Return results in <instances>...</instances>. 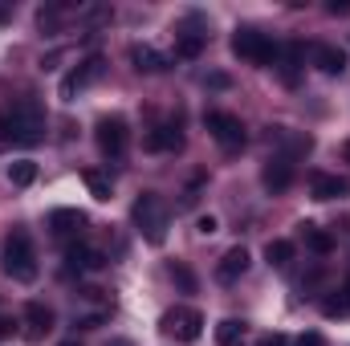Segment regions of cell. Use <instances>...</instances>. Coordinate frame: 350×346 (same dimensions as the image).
Returning a JSON list of instances; mask_svg holds the SVG:
<instances>
[{"label": "cell", "mask_w": 350, "mask_h": 346, "mask_svg": "<svg viewBox=\"0 0 350 346\" xmlns=\"http://www.w3.org/2000/svg\"><path fill=\"white\" fill-rule=\"evenodd\" d=\"M41 139H45V110L33 98L0 110V147H33Z\"/></svg>", "instance_id": "6da1fadb"}, {"label": "cell", "mask_w": 350, "mask_h": 346, "mask_svg": "<svg viewBox=\"0 0 350 346\" xmlns=\"http://www.w3.org/2000/svg\"><path fill=\"white\" fill-rule=\"evenodd\" d=\"M0 269H4V277H12V281H21V285L37 281V253H33V241H29L25 228H12V232L4 237Z\"/></svg>", "instance_id": "7a4b0ae2"}, {"label": "cell", "mask_w": 350, "mask_h": 346, "mask_svg": "<svg viewBox=\"0 0 350 346\" xmlns=\"http://www.w3.org/2000/svg\"><path fill=\"white\" fill-rule=\"evenodd\" d=\"M131 216H135V228L143 232L147 245H163V241H167V204H163L159 191H143V196L135 200Z\"/></svg>", "instance_id": "3957f363"}, {"label": "cell", "mask_w": 350, "mask_h": 346, "mask_svg": "<svg viewBox=\"0 0 350 346\" xmlns=\"http://www.w3.org/2000/svg\"><path fill=\"white\" fill-rule=\"evenodd\" d=\"M232 53H237L241 62H249V66H269V62L281 57V45H277L269 33H261V29L241 25V29L232 33Z\"/></svg>", "instance_id": "277c9868"}, {"label": "cell", "mask_w": 350, "mask_h": 346, "mask_svg": "<svg viewBox=\"0 0 350 346\" xmlns=\"http://www.w3.org/2000/svg\"><path fill=\"white\" fill-rule=\"evenodd\" d=\"M94 143H98V151H102L106 159H118V155L126 151V143H131L126 118H122V114H102V118L94 122Z\"/></svg>", "instance_id": "5b68a950"}, {"label": "cell", "mask_w": 350, "mask_h": 346, "mask_svg": "<svg viewBox=\"0 0 350 346\" xmlns=\"http://www.w3.org/2000/svg\"><path fill=\"white\" fill-rule=\"evenodd\" d=\"M159 330H163V338H175V343H196L204 330V314L191 306H175L159 318Z\"/></svg>", "instance_id": "8992f818"}, {"label": "cell", "mask_w": 350, "mask_h": 346, "mask_svg": "<svg viewBox=\"0 0 350 346\" xmlns=\"http://www.w3.org/2000/svg\"><path fill=\"white\" fill-rule=\"evenodd\" d=\"M204 127L212 131V139L224 147V151H241L245 147V122L228 110H208L204 114Z\"/></svg>", "instance_id": "52a82bcc"}, {"label": "cell", "mask_w": 350, "mask_h": 346, "mask_svg": "<svg viewBox=\"0 0 350 346\" xmlns=\"http://www.w3.org/2000/svg\"><path fill=\"white\" fill-rule=\"evenodd\" d=\"M98 74H102V57H86L78 70H70V74L62 78V102H74V94H78V90H86Z\"/></svg>", "instance_id": "ba28073f"}, {"label": "cell", "mask_w": 350, "mask_h": 346, "mask_svg": "<svg viewBox=\"0 0 350 346\" xmlns=\"http://www.w3.org/2000/svg\"><path fill=\"white\" fill-rule=\"evenodd\" d=\"M49 330H53V310L45 302H29L25 306V338L29 343H41Z\"/></svg>", "instance_id": "9c48e42d"}, {"label": "cell", "mask_w": 350, "mask_h": 346, "mask_svg": "<svg viewBox=\"0 0 350 346\" xmlns=\"http://www.w3.org/2000/svg\"><path fill=\"white\" fill-rule=\"evenodd\" d=\"M245 273H249V249H245V245H232V249L220 257V265H216V281L232 285V281H241Z\"/></svg>", "instance_id": "30bf717a"}, {"label": "cell", "mask_w": 350, "mask_h": 346, "mask_svg": "<svg viewBox=\"0 0 350 346\" xmlns=\"http://www.w3.org/2000/svg\"><path fill=\"white\" fill-rule=\"evenodd\" d=\"M86 212H78V208H53L49 212V228H53V237H82V228H86Z\"/></svg>", "instance_id": "8fae6325"}, {"label": "cell", "mask_w": 350, "mask_h": 346, "mask_svg": "<svg viewBox=\"0 0 350 346\" xmlns=\"http://www.w3.org/2000/svg\"><path fill=\"white\" fill-rule=\"evenodd\" d=\"M310 191H314V200H347V196H350V183L342 179V175L314 172V175H310Z\"/></svg>", "instance_id": "7c38bea8"}, {"label": "cell", "mask_w": 350, "mask_h": 346, "mask_svg": "<svg viewBox=\"0 0 350 346\" xmlns=\"http://www.w3.org/2000/svg\"><path fill=\"white\" fill-rule=\"evenodd\" d=\"M261 183L273 191V196H277V191H285V187L293 183V163H289L285 155H273V159L261 168Z\"/></svg>", "instance_id": "4fadbf2b"}, {"label": "cell", "mask_w": 350, "mask_h": 346, "mask_svg": "<svg viewBox=\"0 0 350 346\" xmlns=\"http://www.w3.org/2000/svg\"><path fill=\"white\" fill-rule=\"evenodd\" d=\"M131 62H135L139 74H163L167 70V57L151 45H131Z\"/></svg>", "instance_id": "5bb4252c"}, {"label": "cell", "mask_w": 350, "mask_h": 346, "mask_svg": "<svg viewBox=\"0 0 350 346\" xmlns=\"http://www.w3.org/2000/svg\"><path fill=\"white\" fill-rule=\"evenodd\" d=\"M66 265H70V269H78V273H94V269H102V265H106V257H102L98 249H90V245H70Z\"/></svg>", "instance_id": "9a60e30c"}, {"label": "cell", "mask_w": 350, "mask_h": 346, "mask_svg": "<svg viewBox=\"0 0 350 346\" xmlns=\"http://www.w3.org/2000/svg\"><path fill=\"white\" fill-rule=\"evenodd\" d=\"M297 232H301V241H306V249H314L318 257H326V253H334V237H330L326 228H318V224H310V220H301V224H297Z\"/></svg>", "instance_id": "2e32d148"}, {"label": "cell", "mask_w": 350, "mask_h": 346, "mask_svg": "<svg viewBox=\"0 0 350 346\" xmlns=\"http://www.w3.org/2000/svg\"><path fill=\"white\" fill-rule=\"evenodd\" d=\"M314 62H318V70L330 74V78L347 70V53H342L338 45H318V49H314Z\"/></svg>", "instance_id": "e0dca14e"}, {"label": "cell", "mask_w": 350, "mask_h": 346, "mask_svg": "<svg viewBox=\"0 0 350 346\" xmlns=\"http://www.w3.org/2000/svg\"><path fill=\"white\" fill-rule=\"evenodd\" d=\"M143 147H147V151H179V147H183V135H179L175 127H155V131L143 139Z\"/></svg>", "instance_id": "ac0fdd59"}, {"label": "cell", "mask_w": 350, "mask_h": 346, "mask_svg": "<svg viewBox=\"0 0 350 346\" xmlns=\"http://www.w3.org/2000/svg\"><path fill=\"white\" fill-rule=\"evenodd\" d=\"M204 49H208V33H179L175 37V57H183V62H196Z\"/></svg>", "instance_id": "d6986e66"}, {"label": "cell", "mask_w": 350, "mask_h": 346, "mask_svg": "<svg viewBox=\"0 0 350 346\" xmlns=\"http://www.w3.org/2000/svg\"><path fill=\"white\" fill-rule=\"evenodd\" d=\"M322 314H326V318H350V281L322 302Z\"/></svg>", "instance_id": "ffe728a7"}, {"label": "cell", "mask_w": 350, "mask_h": 346, "mask_svg": "<svg viewBox=\"0 0 350 346\" xmlns=\"http://www.w3.org/2000/svg\"><path fill=\"white\" fill-rule=\"evenodd\" d=\"M82 179H86V187H90V196H94V200H110V196H114V183H110V175H106V172L86 168Z\"/></svg>", "instance_id": "44dd1931"}, {"label": "cell", "mask_w": 350, "mask_h": 346, "mask_svg": "<svg viewBox=\"0 0 350 346\" xmlns=\"http://www.w3.org/2000/svg\"><path fill=\"white\" fill-rule=\"evenodd\" d=\"M216 343H220V346H245V322L224 318V322L216 326Z\"/></svg>", "instance_id": "7402d4cb"}, {"label": "cell", "mask_w": 350, "mask_h": 346, "mask_svg": "<svg viewBox=\"0 0 350 346\" xmlns=\"http://www.w3.org/2000/svg\"><path fill=\"white\" fill-rule=\"evenodd\" d=\"M265 261H269L273 269H285V265L293 261V241H269V245H265Z\"/></svg>", "instance_id": "603a6c76"}, {"label": "cell", "mask_w": 350, "mask_h": 346, "mask_svg": "<svg viewBox=\"0 0 350 346\" xmlns=\"http://www.w3.org/2000/svg\"><path fill=\"white\" fill-rule=\"evenodd\" d=\"M33 179H37V163H33V159H21V163L8 168V183H12V187H29Z\"/></svg>", "instance_id": "cb8c5ba5"}, {"label": "cell", "mask_w": 350, "mask_h": 346, "mask_svg": "<svg viewBox=\"0 0 350 346\" xmlns=\"http://www.w3.org/2000/svg\"><path fill=\"white\" fill-rule=\"evenodd\" d=\"M37 25H41L45 33H53V29L62 25V8H57V4H53V8H41V12H37Z\"/></svg>", "instance_id": "d4e9b609"}, {"label": "cell", "mask_w": 350, "mask_h": 346, "mask_svg": "<svg viewBox=\"0 0 350 346\" xmlns=\"http://www.w3.org/2000/svg\"><path fill=\"white\" fill-rule=\"evenodd\" d=\"M172 277L183 285V289H187V293L196 289V277H191V269H187V265H172Z\"/></svg>", "instance_id": "484cf974"}, {"label": "cell", "mask_w": 350, "mask_h": 346, "mask_svg": "<svg viewBox=\"0 0 350 346\" xmlns=\"http://www.w3.org/2000/svg\"><path fill=\"white\" fill-rule=\"evenodd\" d=\"M196 228H200L204 237H212V232L220 228V220H216V216H200V220H196Z\"/></svg>", "instance_id": "4316f807"}, {"label": "cell", "mask_w": 350, "mask_h": 346, "mask_svg": "<svg viewBox=\"0 0 350 346\" xmlns=\"http://www.w3.org/2000/svg\"><path fill=\"white\" fill-rule=\"evenodd\" d=\"M257 346H289V338H285V334H277V330H273V334H265L261 343Z\"/></svg>", "instance_id": "83f0119b"}, {"label": "cell", "mask_w": 350, "mask_h": 346, "mask_svg": "<svg viewBox=\"0 0 350 346\" xmlns=\"http://www.w3.org/2000/svg\"><path fill=\"white\" fill-rule=\"evenodd\" d=\"M293 346H326V343H322V334H301Z\"/></svg>", "instance_id": "f1b7e54d"}, {"label": "cell", "mask_w": 350, "mask_h": 346, "mask_svg": "<svg viewBox=\"0 0 350 346\" xmlns=\"http://www.w3.org/2000/svg\"><path fill=\"white\" fill-rule=\"evenodd\" d=\"M12 330H16V322H12V318H0V338H8Z\"/></svg>", "instance_id": "f546056e"}, {"label": "cell", "mask_w": 350, "mask_h": 346, "mask_svg": "<svg viewBox=\"0 0 350 346\" xmlns=\"http://www.w3.org/2000/svg\"><path fill=\"white\" fill-rule=\"evenodd\" d=\"M8 21H12V8H8V4H0V25H8Z\"/></svg>", "instance_id": "4dcf8cb0"}, {"label": "cell", "mask_w": 350, "mask_h": 346, "mask_svg": "<svg viewBox=\"0 0 350 346\" xmlns=\"http://www.w3.org/2000/svg\"><path fill=\"white\" fill-rule=\"evenodd\" d=\"M106 346H135V343H131V338H110Z\"/></svg>", "instance_id": "1f68e13d"}, {"label": "cell", "mask_w": 350, "mask_h": 346, "mask_svg": "<svg viewBox=\"0 0 350 346\" xmlns=\"http://www.w3.org/2000/svg\"><path fill=\"white\" fill-rule=\"evenodd\" d=\"M342 159H347V163H350V139H347V143H342Z\"/></svg>", "instance_id": "d6a6232c"}, {"label": "cell", "mask_w": 350, "mask_h": 346, "mask_svg": "<svg viewBox=\"0 0 350 346\" xmlns=\"http://www.w3.org/2000/svg\"><path fill=\"white\" fill-rule=\"evenodd\" d=\"M62 346H78V343H62Z\"/></svg>", "instance_id": "836d02e7"}]
</instances>
